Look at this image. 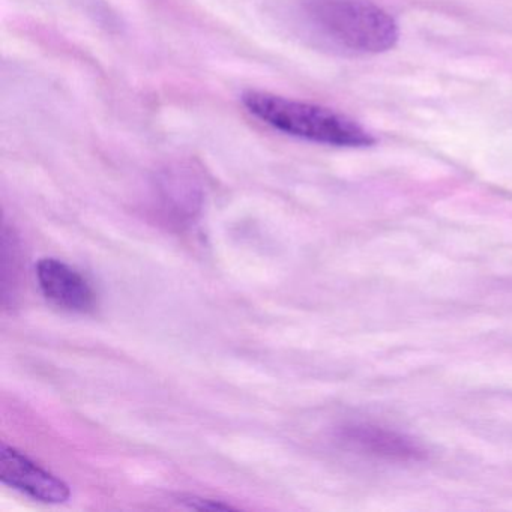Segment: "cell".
Here are the masks:
<instances>
[{"mask_svg": "<svg viewBox=\"0 0 512 512\" xmlns=\"http://www.w3.org/2000/svg\"><path fill=\"white\" fill-rule=\"evenodd\" d=\"M301 17L326 43L358 55L388 52L400 37L391 14L368 0H302Z\"/></svg>", "mask_w": 512, "mask_h": 512, "instance_id": "cell-1", "label": "cell"}, {"mask_svg": "<svg viewBox=\"0 0 512 512\" xmlns=\"http://www.w3.org/2000/svg\"><path fill=\"white\" fill-rule=\"evenodd\" d=\"M245 109L272 130L335 148H368L376 143L362 125L335 110L262 91L242 95Z\"/></svg>", "mask_w": 512, "mask_h": 512, "instance_id": "cell-2", "label": "cell"}, {"mask_svg": "<svg viewBox=\"0 0 512 512\" xmlns=\"http://www.w3.org/2000/svg\"><path fill=\"white\" fill-rule=\"evenodd\" d=\"M0 481L38 502L58 505L71 497L67 482L7 443L0 446Z\"/></svg>", "mask_w": 512, "mask_h": 512, "instance_id": "cell-3", "label": "cell"}, {"mask_svg": "<svg viewBox=\"0 0 512 512\" xmlns=\"http://www.w3.org/2000/svg\"><path fill=\"white\" fill-rule=\"evenodd\" d=\"M37 280L47 301L70 313H89L97 305L91 283L68 263L44 257L37 263Z\"/></svg>", "mask_w": 512, "mask_h": 512, "instance_id": "cell-4", "label": "cell"}, {"mask_svg": "<svg viewBox=\"0 0 512 512\" xmlns=\"http://www.w3.org/2000/svg\"><path fill=\"white\" fill-rule=\"evenodd\" d=\"M341 439L356 451L374 457L397 461H419L425 458V451L412 439L371 425H352L341 430Z\"/></svg>", "mask_w": 512, "mask_h": 512, "instance_id": "cell-5", "label": "cell"}, {"mask_svg": "<svg viewBox=\"0 0 512 512\" xmlns=\"http://www.w3.org/2000/svg\"><path fill=\"white\" fill-rule=\"evenodd\" d=\"M160 194L164 214L176 223L193 220L202 205L200 185L187 172H167L160 181Z\"/></svg>", "mask_w": 512, "mask_h": 512, "instance_id": "cell-6", "label": "cell"}, {"mask_svg": "<svg viewBox=\"0 0 512 512\" xmlns=\"http://www.w3.org/2000/svg\"><path fill=\"white\" fill-rule=\"evenodd\" d=\"M181 502L188 508L197 509V511H229V509H235L229 503L208 499V497L185 496L181 497Z\"/></svg>", "mask_w": 512, "mask_h": 512, "instance_id": "cell-7", "label": "cell"}]
</instances>
